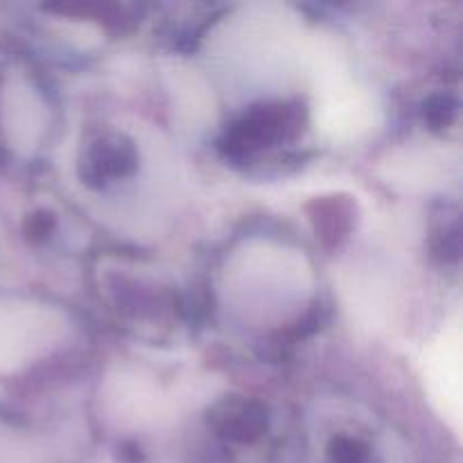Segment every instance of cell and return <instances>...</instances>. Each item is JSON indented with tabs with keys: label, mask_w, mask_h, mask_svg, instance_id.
Masks as SVG:
<instances>
[]
</instances>
